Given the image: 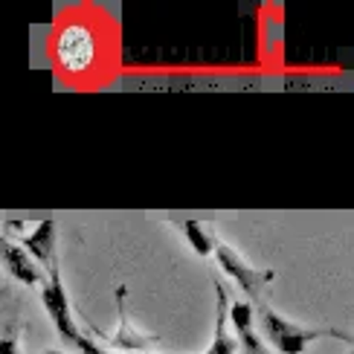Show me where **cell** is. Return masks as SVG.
I'll list each match as a JSON object with an SVG mask.
<instances>
[{"mask_svg": "<svg viewBox=\"0 0 354 354\" xmlns=\"http://www.w3.org/2000/svg\"><path fill=\"white\" fill-rule=\"evenodd\" d=\"M41 305H44V311H47L55 334L62 337V343L79 348L84 331L76 326V317H73V305H70L64 279H62V268H58V264L50 268L41 279Z\"/></svg>", "mask_w": 354, "mask_h": 354, "instance_id": "7a4b0ae2", "label": "cell"}, {"mask_svg": "<svg viewBox=\"0 0 354 354\" xmlns=\"http://www.w3.org/2000/svg\"><path fill=\"white\" fill-rule=\"evenodd\" d=\"M3 230H12L18 235L21 250L44 273L58 264V224L53 218H41L35 224H29V221H6Z\"/></svg>", "mask_w": 354, "mask_h": 354, "instance_id": "277c9868", "label": "cell"}, {"mask_svg": "<svg viewBox=\"0 0 354 354\" xmlns=\"http://www.w3.org/2000/svg\"><path fill=\"white\" fill-rule=\"evenodd\" d=\"M177 230L183 232V239H186V244L195 250V253L201 256V259H212V253H215V247L221 244V239H218V232L206 224V221H198V218H186V221H177Z\"/></svg>", "mask_w": 354, "mask_h": 354, "instance_id": "9c48e42d", "label": "cell"}, {"mask_svg": "<svg viewBox=\"0 0 354 354\" xmlns=\"http://www.w3.org/2000/svg\"><path fill=\"white\" fill-rule=\"evenodd\" d=\"M0 268L6 270L9 279H15L24 288H41L44 270L29 259L18 241H12L6 232H0Z\"/></svg>", "mask_w": 354, "mask_h": 354, "instance_id": "52a82bcc", "label": "cell"}, {"mask_svg": "<svg viewBox=\"0 0 354 354\" xmlns=\"http://www.w3.org/2000/svg\"><path fill=\"white\" fill-rule=\"evenodd\" d=\"M18 311L15 308H0V354H21L18 340Z\"/></svg>", "mask_w": 354, "mask_h": 354, "instance_id": "30bf717a", "label": "cell"}, {"mask_svg": "<svg viewBox=\"0 0 354 354\" xmlns=\"http://www.w3.org/2000/svg\"><path fill=\"white\" fill-rule=\"evenodd\" d=\"M212 256H215V261H218V268L227 273V279H232V282L241 288V293L247 297L250 305H259V302H261L264 285H270L273 279H276V270L253 268V264H250V261L239 253V250L230 247V244H224V241L215 247Z\"/></svg>", "mask_w": 354, "mask_h": 354, "instance_id": "5b68a950", "label": "cell"}, {"mask_svg": "<svg viewBox=\"0 0 354 354\" xmlns=\"http://www.w3.org/2000/svg\"><path fill=\"white\" fill-rule=\"evenodd\" d=\"M55 62L64 73H84L91 70L96 62V53H99V44H96V32L87 24H64L55 35Z\"/></svg>", "mask_w": 354, "mask_h": 354, "instance_id": "3957f363", "label": "cell"}, {"mask_svg": "<svg viewBox=\"0 0 354 354\" xmlns=\"http://www.w3.org/2000/svg\"><path fill=\"white\" fill-rule=\"evenodd\" d=\"M253 311L259 317V328L264 334V340L270 343V348L276 354H305L308 346L317 343V340H340L346 346H351V334L348 331H340V328H319V326H299V322H293L288 317H282L279 311L268 302H259L253 305Z\"/></svg>", "mask_w": 354, "mask_h": 354, "instance_id": "6da1fadb", "label": "cell"}, {"mask_svg": "<svg viewBox=\"0 0 354 354\" xmlns=\"http://www.w3.org/2000/svg\"><path fill=\"white\" fill-rule=\"evenodd\" d=\"M116 331L113 334H105V331H99L93 328L91 322L84 319V326H87V337L96 343H108L111 348H122V354H145V351H154V343H157V337H149V334H142L137 331L134 326L128 322V311H125V288L116 290Z\"/></svg>", "mask_w": 354, "mask_h": 354, "instance_id": "8992f818", "label": "cell"}, {"mask_svg": "<svg viewBox=\"0 0 354 354\" xmlns=\"http://www.w3.org/2000/svg\"><path fill=\"white\" fill-rule=\"evenodd\" d=\"M261 354H264V351H261Z\"/></svg>", "mask_w": 354, "mask_h": 354, "instance_id": "7c38bea8", "label": "cell"}, {"mask_svg": "<svg viewBox=\"0 0 354 354\" xmlns=\"http://www.w3.org/2000/svg\"><path fill=\"white\" fill-rule=\"evenodd\" d=\"M44 354H67V351H62V348H47Z\"/></svg>", "mask_w": 354, "mask_h": 354, "instance_id": "8fae6325", "label": "cell"}, {"mask_svg": "<svg viewBox=\"0 0 354 354\" xmlns=\"http://www.w3.org/2000/svg\"><path fill=\"white\" fill-rule=\"evenodd\" d=\"M227 328L235 337L244 354H261V343L256 334V311L250 302H227Z\"/></svg>", "mask_w": 354, "mask_h": 354, "instance_id": "ba28073f", "label": "cell"}]
</instances>
